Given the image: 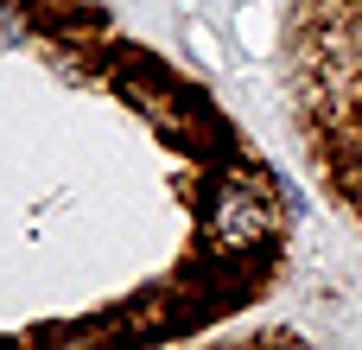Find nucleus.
Masks as SVG:
<instances>
[{"mask_svg":"<svg viewBox=\"0 0 362 350\" xmlns=\"http://www.w3.org/2000/svg\"><path fill=\"white\" fill-rule=\"evenodd\" d=\"M293 108L318 179L362 223V0H299Z\"/></svg>","mask_w":362,"mask_h":350,"instance_id":"nucleus-1","label":"nucleus"}]
</instances>
